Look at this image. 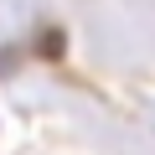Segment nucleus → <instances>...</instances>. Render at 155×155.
<instances>
[{
    "instance_id": "f257e3e1",
    "label": "nucleus",
    "mask_w": 155,
    "mask_h": 155,
    "mask_svg": "<svg viewBox=\"0 0 155 155\" xmlns=\"http://www.w3.org/2000/svg\"><path fill=\"white\" fill-rule=\"evenodd\" d=\"M41 52L57 57V52H62V36H57V31H41Z\"/></svg>"
}]
</instances>
